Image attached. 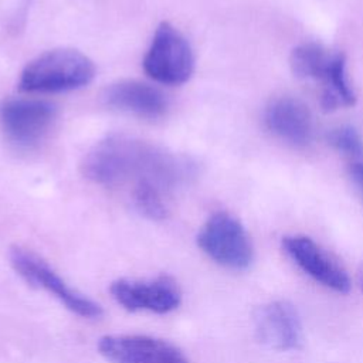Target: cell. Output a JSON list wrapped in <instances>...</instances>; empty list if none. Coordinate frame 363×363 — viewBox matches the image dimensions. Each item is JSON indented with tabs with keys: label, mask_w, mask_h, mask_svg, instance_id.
I'll return each instance as SVG.
<instances>
[{
	"label": "cell",
	"mask_w": 363,
	"mask_h": 363,
	"mask_svg": "<svg viewBox=\"0 0 363 363\" xmlns=\"http://www.w3.org/2000/svg\"><path fill=\"white\" fill-rule=\"evenodd\" d=\"M81 174L101 186L132 183L157 184L173 191L193 174V164L157 145L126 133H111L98 140L79 163Z\"/></svg>",
	"instance_id": "1"
},
{
	"label": "cell",
	"mask_w": 363,
	"mask_h": 363,
	"mask_svg": "<svg viewBox=\"0 0 363 363\" xmlns=\"http://www.w3.org/2000/svg\"><path fill=\"white\" fill-rule=\"evenodd\" d=\"M94 77L95 65L89 57L74 48H55L23 68L18 88L26 92H65L86 86Z\"/></svg>",
	"instance_id": "2"
},
{
	"label": "cell",
	"mask_w": 363,
	"mask_h": 363,
	"mask_svg": "<svg viewBox=\"0 0 363 363\" xmlns=\"http://www.w3.org/2000/svg\"><path fill=\"white\" fill-rule=\"evenodd\" d=\"M197 245L214 262L230 269H245L254 258L247 230L238 218L225 211L207 218L197 234Z\"/></svg>",
	"instance_id": "3"
},
{
	"label": "cell",
	"mask_w": 363,
	"mask_h": 363,
	"mask_svg": "<svg viewBox=\"0 0 363 363\" xmlns=\"http://www.w3.org/2000/svg\"><path fill=\"white\" fill-rule=\"evenodd\" d=\"M145 72L156 82L182 85L194 71V54L184 35L169 21H162L143 58Z\"/></svg>",
	"instance_id": "4"
},
{
	"label": "cell",
	"mask_w": 363,
	"mask_h": 363,
	"mask_svg": "<svg viewBox=\"0 0 363 363\" xmlns=\"http://www.w3.org/2000/svg\"><path fill=\"white\" fill-rule=\"evenodd\" d=\"M9 258L14 271L27 284L47 291L71 312L82 318H98L102 315V308L99 303L71 288L37 254L21 247H13L10 248Z\"/></svg>",
	"instance_id": "5"
},
{
	"label": "cell",
	"mask_w": 363,
	"mask_h": 363,
	"mask_svg": "<svg viewBox=\"0 0 363 363\" xmlns=\"http://www.w3.org/2000/svg\"><path fill=\"white\" fill-rule=\"evenodd\" d=\"M57 111L51 102L34 98H10L0 104V126L13 143L28 147L50 130Z\"/></svg>",
	"instance_id": "6"
},
{
	"label": "cell",
	"mask_w": 363,
	"mask_h": 363,
	"mask_svg": "<svg viewBox=\"0 0 363 363\" xmlns=\"http://www.w3.org/2000/svg\"><path fill=\"white\" fill-rule=\"evenodd\" d=\"M98 350L111 363H189L176 345L146 335H108Z\"/></svg>",
	"instance_id": "7"
},
{
	"label": "cell",
	"mask_w": 363,
	"mask_h": 363,
	"mask_svg": "<svg viewBox=\"0 0 363 363\" xmlns=\"http://www.w3.org/2000/svg\"><path fill=\"white\" fill-rule=\"evenodd\" d=\"M282 250L306 275L320 285L340 294L349 292L350 278L346 269L312 238L286 235L282 238Z\"/></svg>",
	"instance_id": "8"
},
{
	"label": "cell",
	"mask_w": 363,
	"mask_h": 363,
	"mask_svg": "<svg viewBox=\"0 0 363 363\" xmlns=\"http://www.w3.org/2000/svg\"><path fill=\"white\" fill-rule=\"evenodd\" d=\"M254 326L257 339L269 349L288 352L302 347L301 316L288 301L277 299L259 306L254 315Z\"/></svg>",
	"instance_id": "9"
},
{
	"label": "cell",
	"mask_w": 363,
	"mask_h": 363,
	"mask_svg": "<svg viewBox=\"0 0 363 363\" xmlns=\"http://www.w3.org/2000/svg\"><path fill=\"white\" fill-rule=\"evenodd\" d=\"M112 298L128 311H149L155 313H167L180 303V291L167 277H159L150 281L116 279L109 288Z\"/></svg>",
	"instance_id": "10"
},
{
	"label": "cell",
	"mask_w": 363,
	"mask_h": 363,
	"mask_svg": "<svg viewBox=\"0 0 363 363\" xmlns=\"http://www.w3.org/2000/svg\"><path fill=\"white\" fill-rule=\"evenodd\" d=\"M105 105L142 119H159L167 111V98L156 86L138 79H119L104 92Z\"/></svg>",
	"instance_id": "11"
},
{
	"label": "cell",
	"mask_w": 363,
	"mask_h": 363,
	"mask_svg": "<svg viewBox=\"0 0 363 363\" xmlns=\"http://www.w3.org/2000/svg\"><path fill=\"white\" fill-rule=\"evenodd\" d=\"M271 133L292 146H305L312 138V115L308 106L292 96H279L269 102L264 113Z\"/></svg>",
	"instance_id": "12"
},
{
	"label": "cell",
	"mask_w": 363,
	"mask_h": 363,
	"mask_svg": "<svg viewBox=\"0 0 363 363\" xmlns=\"http://www.w3.org/2000/svg\"><path fill=\"white\" fill-rule=\"evenodd\" d=\"M323 84L320 95V106L326 112L339 109L340 106H352L356 95L346 75V57L342 52H333L330 64L320 79Z\"/></svg>",
	"instance_id": "13"
},
{
	"label": "cell",
	"mask_w": 363,
	"mask_h": 363,
	"mask_svg": "<svg viewBox=\"0 0 363 363\" xmlns=\"http://www.w3.org/2000/svg\"><path fill=\"white\" fill-rule=\"evenodd\" d=\"M333 52L316 43H303L295 47L289 55L291 71L302 79H322Z\"/></svg>",
	"instance_id": "14"
},
{
	"label": "cell",
	"mask_w": 363,
	"mask_h": 363,
	"mask_svg": "<svg viewBox=\"0 0 363 363\" xmlns=\"http://www.w3.org/2000/svg\"><path fill=\"white\" fill-rule=\"evenodd\" d=\"M326 139L337 152L354 159L363 157V139L354 128L349 125L337 126L328 133Z\"/></svg>",
	"instance_id": "15"
},
{
	"label": "cell",
	"mask_w": 363,
	"mask_h": 363,
	"mask_svg": "<svg viewBox=\"0 0 363 363\" xmlns=\"http://www.w3.org/2000/svg\"><path fill=\"white\" fill-rule=\"evenodd\" d=\"M349 173H350V177L353 179V182L359 186V189L363 193V163L362 162H356V163L350 164Z\"/></svg>",
	"instance_id": "16"
},
{
	"label": "cell",
	"mask_w": 363,
	"mask_h": 363,
	"mask_svg": "<svg viewBox=\"0 0 363 363\" xmlns=\"http://www.w3.org/2000/svg\"><path fill=\"white\" fill-rule=\"evenodd\" d=\"M359 282H360V286L363 289V264L360 267V271H359Z\"/></svg>",
	"instance_id": "17"
}]
</instances>
